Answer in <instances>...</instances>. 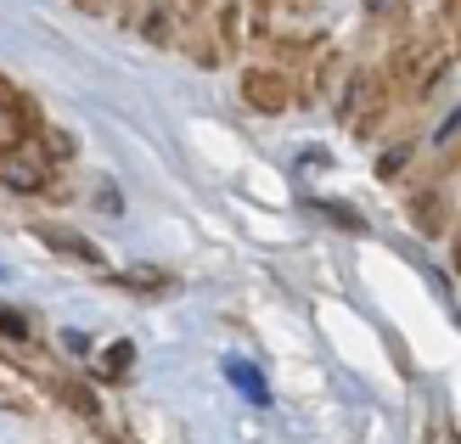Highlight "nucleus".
Segmentation results:
<instances>
[{"label":"nucleus","instance_id":"423d86ee","mask_svg":"<svg viewBox=\"0 0 461 444\" xmlns=\"http://www.w3.org/2000/svg\"><path fill=\"white\" fill-rule=\"evenodd\" d=\"M366 6H372V12H377V17H394V12H400V6H405V0H366Z\"/></svg>","mask_w":461,"mask_h":444},{"label":"nucleus","instance_id":"39448f33","mask_svg":"<svg viewBox=\"0 0 461 444\" xmlns=\"http://www.w3.org/2000/svg\"><path fill=\"white\" fill-rule=\"evenodd\" d=\"M0 180L17 186V192H34V186H40V169H34V163H0Z\"/></svg>","mask_w":461,"mask_h":444},{"label":"nucleus","instance_id":"0eeeda50","mask_svg":"<svg viewBox=\"0 0 461 444\" xmlns=\"http://www.w3.org/2000/svg\"><path fill=\"white\" fill-rule=\"evenodd\" d=\"M456 265H461V248H456Z\"/></svg>","mask_w":461,"mask_h":444},{"label":"nucleus","instance_id":"f03ea898","mask_svg":"<svg viewBox=\"0 0 461 444\" xmlns=\"http://www.w3.org/2000/svg\"><path fill=\"white\" fill-rule=\"evenodd\" d=\"M220 371H225V377H230V383H237V388L248 394L253 405H265V400H270V383H265V371L253 366V360H242V355H225V366H220Z\"/></svg>","mask_w":461,"mask_h":444},{"label":"nucleus","instance_id":"20e7f679","mask_svg":"<svg viewBox=\"0 0 461 444\" xmlns=\"http://www.w3.org/2000/svg\"><path fill=\"white\" fill-rule=\"evenodd\" d=\"M0 338H6V343H17V349H29V343H34V326H29V315H17V310H0Z\"/></svg>","mask_w":461,"mask_h":444},{"label":"nucleus","instance_id":"7ed1b4c3","mask_svg":"<svg viewBox=\"0 0 461 444\" xmlns=\"http://www.w3.org/2000/svg\"><path fill=\"white\" fill-rule=\"evenodd\" d=\"M40 237L51 242V248H62V253H74L79 265H96V248H90L85 237H74V231H40Z\"/></svg>","mask_w":461,"mask_h":444},{"label":"nucleus","instance_id":"f257e3e1","mask_svg":"<svg viewBox=\"0 0 461 444\" xmlns=\"http://www.w3.org/2000/svg\"><path fill=\"white\" fill-rule=\"evenodd\" d=\"M242 96L259 107V113H282L287 107V85L276 79V74H265V68H253V74L242 79Z\"/></svg>","mask_w":461,"mask_h":444}]
</instances>
